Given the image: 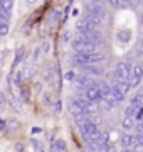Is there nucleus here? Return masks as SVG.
Segmentation results:
<instances>
[{
    "instance_id": "21",
    "label": "nucleus",
    "mask_w": 143,
    "mask_h": 152,
    "mask_svg": "<svg viewBox=\"0 0 143 152\" xmlns=\"http://www.w3.org/2000/svg\"><path fill=\"white\" fill-rule=\"evenodd\" d=\"M89 2H91V4H99V5H101L103 2H106V0H89Z\"/></svg>"
},
{
    "instance_id": "22",
    "label": "nucleus",
    "mask_w": 143,
    "mask_h": 152,
    "mask_svg": "<svg viewBox=\"0 0 143 152\" xmlns=\"http://www.w3.org/2000/svg\"><path fill=\"white\" fill-rule=\"evenodd\" d=\"M120 2H125V4H130V5H131V4H135L138 0H120Z\"/></svg>"
},
{
    "instance_id": "7",
    "label": "nucleus",
    "mask_w": 143,
    "mask_h": 152,
    "mask_svg": "<svg viewBox=\"0 0 143 152\" xmlns=\"http://www.w3.org/2000/svg\"><path fill=\"white\" fill-rule=\"evenodd\" d=\"M79 71L88 76H101L103 75V68L98 64H83V66H79Z\"/></svg>"
},
{
    "instance_id": "20",
    "label": "nucleus",
    "mask_w": 143,
    "mask_h": 152,
    "mask_svg": "<svg viewBox=\"0 0 143 152\" xmlns=\"http://www.w3.org/2000/svg\"><path fill=\"white\" fill-rule=\"evenodd\" d=\"M138 53H140V54L143 56V41L140 42V46H138Z\"/></svg>"
},
{
    "instance_id": "18",
    "label": "nucleus",
    "mask_w": 143,
    "mask_h": 152,
    "mask_svg": "<svg viewBox=\"0 0 143 152\" xmlns=\"http://www.w3.org/2000/svg\"><path fill=\"white\" fill-rule=\"evenodd\" d=\"M7 32H9V26L4 24V22H0V36H5Z\"/></svg>"
},
{
    "instance_id": "26",
    "label": "nucleus",
    "mask_w": 143,
    "mask_h": 152,
    "mask_svg": "<svg viewBox=\"0 0 143 152\" xmlns=\"http://www.w3.org/2000/svg\"><path fill=\"white\" fill-rule=\"evenodd\" d=\"M116 152H126V151H116Z\"/></svg>"
},
{
    "instance_id": "25",
    "label": "nucleus",
    "mask_w": 143,
    "mask_h": 152,
    "mask_svg": "<svg viewBox=\"0 0 143 152\" xmlns=\"http://www.w3.org/2000/svg\"><path fill=\"white\" fill-rule=\"evenodd\" d=\"M140 22H142V24H143V14H142V17H140Z\"/></svg>"
},
{
    "instance_id": "19",
    "label": "nucleus",
    "mask_w": 143,
    "mask_h": 152,
    "mask_svg": "<svg viewBox=\"0 0 143 152\" xmlns=\"http://www.w3.org/2000/svg\"><path fill=\"white\" fill-rule=\"evenodd\" d=\"M106 2H108L111 7H118L120 5V0H106Z\"/></svg>"
},
{
    "instance_id": "12",
    "label": "nucleus",
    "mask_w": 143,
    "mask_h": 152,
    "mask_svg": "<svg viewBox=\"0 0 143 152\" xmlns=\"http://www.w3.org/2000/svg\"><path fill=\"white\" fill-rule=\"evenodd\" d=\"M121 127H123L125 130H131V129H135V127H136V120L130 118V117H125V118H123V122H121Z\"/></svg>"
},
{
    "instance_id": "27",
    "label": "nucleus",
    "mask_w": 143,
    "mask_h": 152,
    "mask_svg": "<svg viewBox=\"0 0 143 152\" xmlns=\"http://www.w3.org/2000/svg\"><path fill=\"white\" fill-rule=\"evenodd\" d=\"M138 2H142V4H143V0H138Z\"/></svg>"
},
{
    "instance_id": "4",
    "label": "nucleus",
    "mask_w": 143,
    "mask_h": 152,
    "mask_svg": "<svg viewBox=\"0 0 143 152\" xmlns=\"http://www.w3.org/2000/svg\"><path fill=\"white\" fill-rule=\"evenodd\" d=\"M130 71H131V66L125 63V61H121L118 63L115 68V76L116 80H120V81H128V78H130Z\"/></svg>"
},
{
    "instance_id": "1",
    "label": "nucleus",
    "mask_w": 143,
    "mask_h": 152,
    "mask_svg": "<svg viewBox=\"0 0 143 152\" xmlns=\"http://www.w3.org/2000/svg\"><path fill=\"white\" fill-rule=\"evenodd\" d=\"M105 59L103 54L99 53H76L72 61L76 63L77 66H83V64H98Z\"/></svg>"
},
{
    "instance_id": "3",
    "label": "nucleus",
    "mask_w": 143,
    "mask_h": 152,
    "mask_svg": "<svg viewBox=\"0 0 143 152\" xmlns=\"http://www.w3.org/2000/svg\"><path fill=\"white\" fill-rule=\"evenodd\" d=\"M143 80V66L142 64H133L131 71H130V78H128V83L130 86H138Z\"/></svg>"
},
{
    "instance_id": "10",
    "label": "nucleus",
    "mask_w": 143,
    "mask_h": 152,
    "mask_svg": "<svg viewBox=\"0 0 143 152\" xmlns=\"http://www.w3.org/2000/svg\"><path fill=\"white\" fill-rule=\"evenodd\" d=\"M120 142L123 147H133V144L136 142V137L131 135V134H125V135H121Z\"/></svg>"
},
{
    "instance_id": "17",
    "label": "nucleus",
    "mask_w": 143,
    "mask_h": 152,
    "mask_svg": "<svg viewBox=\"0 0 143 152\" xmlns=\"http://www.w3.org/2000/svg\"><path fill=\"white\" fill-rule=\"evenodd\" d=\"M84 19H88V20L91 22L93 26H99V24H101V19H98V17L91 15V14H86V17H84Z\"/></svg>"
},
{
    "instance_id": "13",
    "label": "nucleus",
    "mask_w": 143,
    "mask_h": 152,
    "mask_svg": "<svg viewBox=\"0 0 143 152\" xmlns=\"http://www.w3.org/2000/svg\"><path fill=\"white\" fill-rule=\"evenodd\" d=\"M116 37H118V41H120L121 44H126L128 41H130V37H131V32L125 29V31H120V32L116 34Z\"/></svg>"
},
{
    "instance_id": "23",
    "label": "nucleus",
    "mask_w": 143,
    "mask_h": 152,
    "mask_svg": "<svg viewBox=\"0 0 143 152\" xmlns=\"http://www.w3.org/2000/svg\"><path fill=\"white\" fill-rule=\"evenodd\" d=\"M83 152H94V151H93V149H89V147H86V149H84Z\"/></svg>"
},
{
    "instance_id": "8",
    "label": "nucleus",
    "mask_w": 143,
    "mask_h": 152,
    "mask_svg": "<svg viewBox=\"0 0 143 152\" xmlns=\"http://www.w3.org/2000/svg\"><path fill=\"white\" fill-rule=\"evenodd\" d=\"M84 96L88 98L89 102H94V103H98L103 100V95L99 91L98 86H91V88H86V91H84Z\"/></svg>"
},
{
    "instance_id": "15",
    "label": "nucleus",
    "mask_w": 143,
    "mask_h": 152,
    "mask_svg": "<svg viewBox=\"0 0 143 152\" xmlns=\"http://www.w3.org/2000/svg\"><path fill=\"white\" fill-rule=\"evenodd\" d=\"M111 96H113V100H115L116 103H120V102L125 100V95H121V93L118 91L116 88H113V86H111Z\"/></svg>"
},
{
    "instance_id": "2",
    "label": "nucleus",
    "mask_w": 143,
    "mask_h": 152,
    "mask_svg": "<svg viewBox=\"0 0 143 152\" xmlns=\"http://www.w3.org/2000/svg\"><path fill=\"white\" fill-rule=\"evenodd\" d=\"M74 85L76 88H81V90H86V88H91V86H98V83L94 81L93 76H88V75H83V73H79V75H74Z\"/></svg>"
},
{
    "instance_id": "5",
    "label": "nucleus",
    "mask_w": 143,
    "mask_h": 152,
    "mask_svg": "<svg viewBox=\"0 0 143 152\" xmlns=\"http://www.w3.org/2000/svg\"><path fill=\"white\" fill-rule=\"evenodd\" d=\"M72 49H74L76 53H94L96 44L86 42V41H81V39H74V41H72Z\"/></svg>"
},
{
    "instance_id": "11",
    "label": "nucleus",
    "mask_w": 143,
    "mask_h": 152,
    "mask_svg": "<svg viewBox=\"0 0 143 152\" xmlns=\"http://www.w3.org/2000/svg\"><path fill=\"white\" fill-rule=\"evenodd\" d=\"M113 88H116L121 95H126L131 86H130V83L128 81H120V80H116V85H113Z\"/></svg>"
},
{
    "instance_id": "16",
    "label": "nucleus",
    "mask_w": 143,
    "mask_h": 152,
    "mask_svg": "<svg viewBox=\"0 0 143 152\" xmlns=\"http://www.w3.org/2000/svg\"><path fill=\"white\" fill-rule=\"evenodd\" d=\"M131 105H135V107H143V91L138 93L136 96L131 100Z\"/></svg>"
},
{
    "instance_id": "9",
    "label": "nucleus",
    "mask_w": 143,
    "mask_h": 152,
    "mask_svg": "<svg viewBox=\"0 0 143 152\" xmlns=\"http://www.w3.org/2000/svg\"><path fill=\"white\" fill-rule=\"evenodd\" d=\"M76 29H77V32H86V31H93L94 26L88 20V19L81 17V19H77L76 20Z\"/></svg>"
},
{
    "instance_id": "6",
    "label": "nucleus",
    "mask_w": 143,
    "mask_h": 152,
    "mask_svg": "<svg viewBox=\"0 0 143 152\" xmlns=\"http://www.w3.org/2000/svg\"><path fill=\"white\" fill-rule=\"evenodd\" d=\"M84 9H86V14H91V15L101 19V20H103V19H105V15H106L105 7L99 5V4H88Z\"/></svg>"
},
{
    "instance_id": "14",
    "label": "nucleus",
    "mask_w": 143,
    "mask_h": 152,
    "mask_svg": "<svg viewBox=\"0 0 143 152\" xmlns=\"http://www.w3.org/2000/svg\"><path fill=\"white\" fill-rule=\"evenodd\" d=\"M138 108H140V107H135V105H130V107H128V108L125 110V117H130V118H136Z\"/></svg>"
},
{
    "instance_id": "24",
    "label": "nucleus",
    "mask_w": 143,
    "mask_h": 152,
    "mask_svg": "<svg viewBox=\"0 0 143 152\" xmlns=\"http://www.w3.org/2000/svg\"><path fill=\"white\" fill-rule=\"evenodd\" d=\"M29 4H34V2H37V0H27Z\"/></svg>"
}]
</instances>
